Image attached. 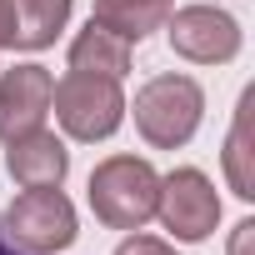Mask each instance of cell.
I'll return each mask as SVG.
<instances>
[{"instance_id": "cell-1", "label": "cell", "mask_w": 255, "mask_h": 255, "mask_svg": "<svg viewBox=\"0 0 255 255\" xmlns=\"http://www.w3.org/2000/svg\"><path fill=\"white\" fill-rule=\"evenodd\" d=\"M160 175L140 155H110L90 170V210L110 230H140L155 215Z\"/></svg>"}, {"instance_id": "cell-2", "label": "cell", "mask_w": 255, "mask_h": 255, "mask_svg": "<svg viewBox=\"0 0 255 255\" xmlns=\"http://www.w3.org/2000/svg\"><path fill=\"white\" fill-rule=\"evenodd\" d=\"M135 130L145 145L155 150H180L195 130H200V115H205V90L190 75H155L135 90Z\"/></svg>"}, {"instance_id": "cell-3", "label": "cell", "mask_w": 255, "mask_h": 255, "mask_svg": "<svg viewBox=\"0 0 255 255\" xmlns=\"http://www.w3.org/2000/svg\"><path fill=\"white\" fill-rule=\"evenodd\" d=\"M50 105H55V120L65 125L70 140H105L125 120V95H120V80H110V75L70 70L50 90Z\"/></svg>"}, {"instance_id": "cell-4", "label": "cell", "mask_w": 255, "mask_h": 255, "mask_svg": "<svg viewBox=\"0 0 255 255\" xmlns=\"http://www.w3.org/2000/svg\"><path fill=\"white\" fill-rule=\"evenodd\" d=\"M5 235L25 250V255H55L75 240V205L60 195V185L50 190H25L10 200L5 210Z\"/></svg>"}, {"instance_id": "cell-5", "label": "cell", "mask_w": 255, "mask_h": 255, "mask_svg": "<svg viewBox=\"0 0 255 255\" xmlns=\"http://www.w3.org/2000/svg\"><path fill=\"white\" fill-rule=\"evenodd\" d=\"M155 215L165 220V230H170L175 240H190V245H195V240H205V235L215 230V220H220V195H215V185H210L205 170L180 165V170L160 175Z\"/></svg>"}, {"instance_id": "cell-6", "label": "cell", "mask_w": 255, "mask_h": 255, "mask_svg": "<svg viewBox=\"0 0 255 255\" xmlns=\"http://www.w3.org/2000/svg\"><path fill=\"white\" fill-rule=\"evenodd\" d=\"M170 50L195 65H225L240 55V20L215 5L170 10Z\"/></svg>"}, {"instance_id": "cell-7", "label": "cell", "mask_w": 255, "mask_h": 255, "mask_svg": "<svg viewBox=\"0 0 255 255\" xmlns=\"http://www.w3.org/2000/svg\"><path fill=\"white\" fill-rule=\"evenodd\" d=\"M50 90H55V80L45 65H15L0 75V140L40 130L50 115Z\"/></svg>"}, {"instance_id": "cell-8", "label": "cell", "mask_w": 255, "mask_h": 255, "mask_svg": "<svg viewBox=\"0 0 255 255\" xmlns=\"http://www.w3.org/2000/svg\"><path fill=\"white\" fill-rule=\"evenodd\" d=\"M5 170H10V180L25 185V190H50V185L65 180L70 150H65V140H60L55 130L40 125V130H25V135L5 140Z\"/></svg>"}, {"instance_id": "cell-9", "label": "cell", "mask_w": 255, "mask_h": 255, "mask_svg": "<svg viewBox=\"0 0 255 255\" xmlns=\"http://www.w3.org/2000/svg\"><path fill=\"white\" fill-rule=\"evenodd\" d=\"M170 10H175V0H95L90 20H95L100 30L120 35L125 45H135V40H145L150 30H160V25L170 20Z\"/></svg>"}, {"instance_id": "cell-10", "label": "cell", "mask_w": 255, "mask_h": 255, "mask_svg": "<svg viewBox=\"0 0 255 255\" xmlns=\"http://www.w3.org/2000/svg\"><path fill=\"white\" fill-rule=\"evenodd\" d=\"M70 70H85V75H110L120 80L125 70H130V45H125L120 35L100 30L95 20L70 40Z\"/></svg>"}, {"instance_id": "cell-11", "label": "cell", "mask_w": 255, "mask_h": 255, "mask_svg": "<svg viewBox=\"0 0 255 255\" xmlns=\"http://www.w3.org/2000/svg\"><path fill=\"white\" fill-rule=\"evenodd\" d=\"M70 5L75 0H10L15 10V50H45L55 45V35L65 30L70 20Z\"/></svg>"}, {"instance_id": "cell-12", "label": "cell", "mask_w": 255, "mask_h": 255, "mask_svg": "<svg viewBox=\"0 0 255 255\" xmlns=\"http://www.w3.org/2000/svg\"><path fill=\"white\" fill-rule=\"evenodd\" d=\"M250 105H255V95L245 90L240 95V110H235V125H230V140H225V175H230V190L240 200H255V175H250Z\"/></svg>"}, {"instance_id": "cell-13", "label": "cell", "mask_w": 255, "mask_h": 255, "mask_svg": "<svg viewBox=\"0 0 255 255\" xmlns=\"http://www.w3.org/2000/svg\"><path fill=\"white\" fill-rule=\"evenodd\" d=\"M115 255H175V250L165 240H155V235H130V240L115 245Z\"/></svg>"}, {"instance_id": "cell-14", "label": "cell", "mask_w": 255, "mask_h": 255, "mask_svg": "<svg viewBox=\"0 0 255 255\" xmlns=\"http://www.w3.org/2000/svg\"><path fill=\"white\" fill-rule=\"evenodd\" d=\"M10 40H15V10H10V0H0V50Z\"/></svg>"}, {"instance_id": "cell-15", "label": "cell", "mask_w": 255, "mask_h": 255, "mask_svg": "<svg viewBox=\"0 0 255 255\" xmlns=\"http://www.w3.org/2000/svg\"><path fill=\"white\" fill-rule=\"evenodd\" d=\"M250 240H255V220H240V225H235V245H230V255H250Z\"/></svg>"}, {"instance_id": "cell-16", "label": "cell", "mask_w": 255, "mask_h": 255, "mask_svg": "<svg viewBox=\"0 0 255 255\" xmlns=\"http://www.w3.org/2000/svg\"><path fill=\"white\" fill-rule=\"evenodd\" d=\"M0 255H25V250H20V245H15V240L5 235V230H0Z\"/></svg>"}]
</instances>
